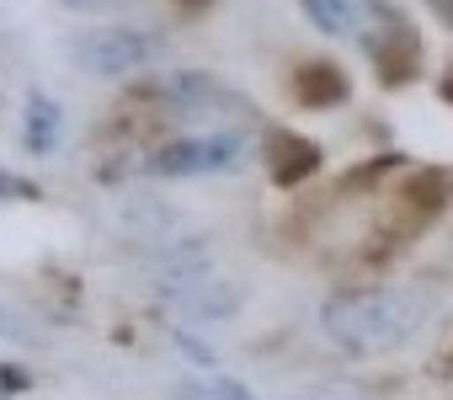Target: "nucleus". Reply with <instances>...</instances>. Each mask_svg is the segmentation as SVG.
<instances>
[{"instance_id":"nucleus-11","label":"nucleus","mask_w":453,"mask_h":400,"mask_svg":"<svg viewBox=\"0 0 453 400\" xmlns=\"http://www.w3.org/2000/svg\"><path fill=\"white\" fill-rule=\"evenodd\" d=\"M54 139H59V107L49 96H33V107H27V150H54Z\"/></svg>"},{"instance_id":"nucleus-8","label":"nucleus","mask_w":453,"mask_h":400,"mask_svg":"<svg viewBox=\"0 0 453 400\" xmlns=\"http://www.w3.org/2000/svg\"><path fill=\"white\" fill-rule=\"evenodd\" d=\"M288 96L310 112H326V107H342L352 96V81L336 59H299L288 70Z\"/></svg>"},{"instance_id":"nucleus-10","label":"nucleus","mask_w":453,"mask_h":400,"mask_svg":"<svg viewBox=\"0 0 453 400\" xmlns=\"http://www.w3.org/2000/svg\"><path fill=\"white\" fill-rule=\"evenodd\" d=\"M363 6L368 0H304V17L331 38H352L363 27Z\"/></svg>"},{"instance_id":"nucleus-1","label":"nucleus","mask_w":453,"mask_h":400,"mask_svg":"<svg viewBox=\"0 0 453 400\" xmlns=\"http://www.w3.org/2000/svg\"><path fill=\"white\" fill-rule=\"evenodd\" d=\"M421 299L405 294V288H389V283H363V288H342L326 299L320 310V331L352 352V358H379V352H395L416 336L421 326Z\"/></svg>"},{"instance_id":"nucleus-17","label":"nucleus","mask_w":453,"mask_h":400,"mask_svg":"<svg viewBox=\"0 0 453 400\" xmlns=\"http://www.w3.org/2000/svg\"><path fill=\"white\" fill-rule=\"evenodd\" d=\"M176 6H187V12H197V6H208V0H176Z\"/></svg>"},{"instance_id":"nucleus-6","label":"nucleus","mask_w":453,"mask_h":400,"mask_svg":"<svg viewBox=\"0 0 453 400\" xmlns=\"http://www.w3.org/2000/svg\"><path fill=\"white\" fill-rule=\"evenodd\" d=\"M246 155V139L235 128H203L187 139H165L160 150H150V171L160 176H203V171H230Z\"/></svg>"},{"instance_id":"nucleus-16","label":"nucleus","mask_w":453,"mask_h":400,"mask_svg":"<svg viewBox=\"0 0 453 400\" xmlns=\"http://www.w3.org/2000/svg\"><path fill=\"white\" fill-rule=\"evenodd\" d=\"M442 96H448V102H453V70H448V75H442Z\"/></svg>"},{"instance_id":"nucleus-4","label":"nucleus","mask_w":453,"mask_h":400,"mask_svg":"<svg viewBox=\"0 0 453 400\" xmlns=\"http://www.w3.org/2000/svg\"><path fill=\"white\" fill-rule=\"evenodd\" d=\"M70 54H75V65H81L86 75H96V81H123V75H134V70H144V65L160 59V38L144 33V27L112 22V27L81 33V38L70 43Z\"/></svg>"},{"instance_id":"nucleus-5","label":"nucleus","mask_w":453,"mask_h":400,"mask_svg":"<svg viewBox=\"0 0 453 400\" xmlns=\"http://www.w3.org/2000/svg\"><path fill=\"white\" fill-rule=\"evenodd\" d=\"M155 86H160V96H165V107H171L176 123L224 128V123L251 118V107H246L235 91H224V86H219L213 75H203V70H176V75H160Z\"/></svg>"},{"instance_id":"nucleus-15","label":"nucleus","mask_w":453,"mask_h":400,"mask_svg":"<svg viewBox=\"0 0 453 400\" xmlns=\"http://www.w3.org/2000/svg\"><path fill=\"white\" fill-rule=\"evenodd\" d=\"M437 373H442V379H453V347L442 352V363H437Z\"/></svg>"},{"instance_id":"nucleus-9","label":"nucleus","mask_w":453,"mask_h":400,"mask_svg":"<svg viewBox=\"0 0 453 400\" xmlns=\"http://www.w3.org/2000/svg\"><path fill=\"white\" fill-rule=\"evenodd\" d=\"M320 171V144L304 139V134H267V176L278 187H304L310 176Z\"/></svg>"},{"instance_id":"nucleus-3","label":"nucleus","mask_w":453,"mask_h":400,"mask_svg":"<svg viewBox=\"0 0 453 400\" xmlns=\"http://www.w3.org/2000/svg\"><path fill=\"white\" fill-rule=\"evenodd\" d=\"M453 176L448 171H437V165H421V171H411L405 181H395L389 187V209H384V219L373 225V235L363 241V262H389L395 251H405L442 209H448V197H453V187H448Z\"/></svg>"},{"instance_id":"nucleus-14","label":"nucleus","mask_w":453,"mask_h":400,"mask_svg":"<svg viewBox=\"0 0 453 400\" xmlns=\"http://www.w3.org/2000/svg\"><path fill=\"white\" fill-rule=\"evenodd\" d=\"M70 6H81V12H102V6H112V0H70Z\"/></svg>"},{"instance_id":"nucleus-13","label":"nucleus","mask_w":453,"mask_h":400,"mask_svg":"<svg viewBox=\"0 0 453 400\" xmlns=\"http://www.w3.org/2000/svg\"><path fill=\"white\" fill-rule=\"evenodd\" d=\"M426 12H432L442 27H453V0H426Z\"/></svg>"},{"instance_id":"nucleus-7","label":"nucleus","mask_w":453,"mask_h":400,"mask_svg":"<svg viewBox=\"0 0 453 400\" xmlns=\"http://www.w3.org/2000/svg\"><path fill=\"white\" fill-rule=\"evenodd\" d=\"M379 22H373V33H368V59H373V75L384 81V86H411L416 81V70H421V38H416V27L389 6V0H379Z\"/></svg>"},{"instance_id":"nucleus-12","label":"nucleus","mask_w":453,"mask_h":400,"mask_svg":"<svg viewBox=\"0 0 453 400\" xmlns=\"http://www.w3.org/2000/svg\"><path fill=\"white\" fill-rule=\"evenodd\" d=\"M181 395L187 400H251V389H241V384H187Z\"/></svg>"},{"instance_id":"nucleus-2","label":"nucleus","mask_w":453,"mask_h":400,"mask_svg":"<svg viewBox=\"0 0 453 400\" xmlns=\"http://www.w3.org/2000/svg\"><path fill=\"white\" fill-rule=\"evenodd\" d=\"M150 267H155V273H150L155 288H160L181 315H192V320H230V315L241 310V283L208 257V246H203L197 235H187V241L155 251Z\"/></svg>"}]
</instances>
